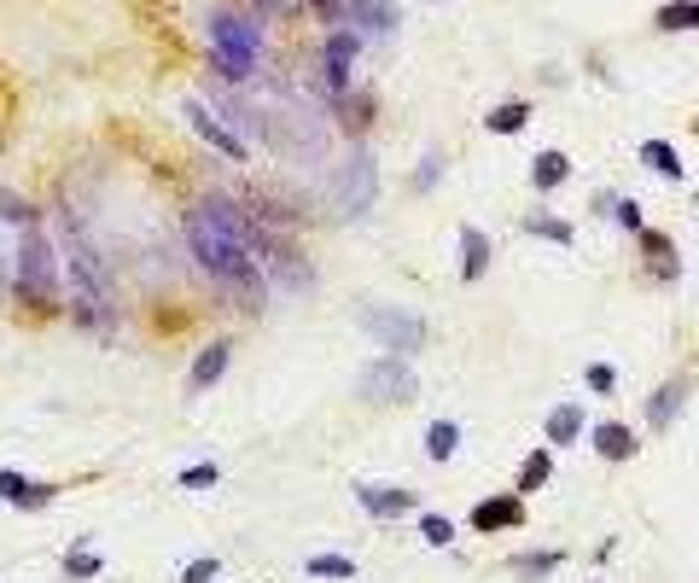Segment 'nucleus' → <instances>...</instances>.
<instances>
[{
	"label": "nucleus",
	"instance_id": "15",
	"mask_svg": "<svg viewBox=\"0 0 699 583\" xmlns=\"http://www.w3.org/2000/svg\"><path fill=\"white\" fill-rule=\"evenodd\" d=\"M519 496H490V502H478L472 508V525L478 531H507V525H519Z\"/></svg>",
	"mask_w": 699,
	"mask_h": 583
},
{
	"label": "nucleus",
	"instance_id": "22",
	"mask_svg": "<svg viewBox=\"0 0 699 583\" xmlns=\"http://www.w3.org/2000/svg\"><path fill=\"white\" fill-rule=\"evenodd\" d=\"M577 432H583V409H571V403H560V409L548 414V438H554V444H571Z\"/></svg>",
	"mask_w": 699,
	"mask_h": 583
},
{
	"label": "nucleus",
	"instance_id": "5",
	"mask_svg": "<svg viewBox=\"0 0 699 583\" xmlns=\"http://www.w3.org/2000/svg\"><path fill=\"white\" fill-rule=\"evenodd\" d=\"M362 321H367V333L385 344L391 356H414V350L426 344V321H420L414 309H397V304H362Z\"/></svg>",
	"mask_w": 699,
	"mask_h": 583
},
{
	"label": "nucleus",
	"instance_id": "17",
	"mask_svg": "<svg viewBox=\"0 0 699 583\" xmlns=\"http://www.w3.org/2000/svg\"><path fill=\"white\" fill-rule=\"evenodd\" d=\"M490 263V234L484 228H461V280H478Z\"/></svg>",
	"mask_w": 699,
	"mask_h": 583
},
{
	"label": "nucleus",
	"instance_id": "13",
	"mask_svg": "<svg viewBox=\"0 0 699 583\" xmlns=\"http://www.w3.org/2000/svg\"><path fill=\"white\" fill-rule=\"evenodd\" d=\"M0 502H12V508H47L53 502V484H30L24 473H0Z\"/></svg>",
	"mask_w": 699,
	"mask_h": 583
},
{
	"label": "nucleus",
	"instance_id": "34",
	"mask_svg": "<svg viewBox=\"0 0 699 583\" xmlns=\"http://www.w3.org/2000/svg\"><path fill=\"white\" fill-rule=\"evenodd\" d=\"M589 385H595V391H612V385H618V368H612V362H595V368H589Z\"/></svg>",
	"mask_w": 699,
	"mask_h": 583
},
{
	"label": "nucleus",
	"instance_id": "26",
	"mask_svg": "<svg viewBox=\"0 0 699 583\" xmlns=\"http://www.w3.org/2000/svg\"><path fill=\"white\" fill-rule=\"evenodd\" d=\"M548 473H554V455H542V449H536L531 461L519 467V490H542V484H548Z\"/></svg>",
	"mask_w": 699,
	"mask_h": 583
},
{
	"label": "nucleus",
	"instance_id": "31",
	"mask_svg": "<svg viewBox=\"0 0 699 583\" xmlns=\"http://www.w3.org/2000/svg\"><path fill=\"white\" fill-rule=\"evenodd\" d=\"M65 572H70V578H94V572H100V554H94V549H70L65 554Z\"/></svg>",
	"mask_w": 699,
	"mask_h": 583
},
{
	"label": "nucleus",
	"instance_id": "32",
	"mask_svg": "<svg viewBox=\"0 0 699 583\" xmlns=\"http://www.w3.org/2000/svg\"><path fill=\"white\" fill-rule=\"evenodd\" d=\"M216 572H222V560H210V554H204V560H193V566L181 572V583H210Z\"/></svg>",
	"mask_w": 699,
	"mask_h": 583
},
{
	"label": "nucleus",
	"instance_id": "7",
	"mask_svg": "<svg viewBox=\"0 0 699 583\" xmlns=\"http://www.w3.org/2000/svg\"><path fill=\"white\" fill-rule=\"evenodd\" d=\"M420 391V379L408 368V356H379L373 368H362V403H408Z\"/></svg>",
	"mask_w": 699,
	"mask_h": 583
},
{
	"label": "nucleus",
	"instance_id": "18",
	"mask_svg": "<svg viewBox=\"0 0 699 583\" xmlns=\"http://www.w3.org/2000/svg\"><path fill=\"white\" fill-rule=\"evenodd\" d=\"M566 175H571V158H566V152H542V158L531 164V187H536V193H554Z\"/></svg>",
	"mask_w": 699,
	"mask_h": 583
},
{
	"label": "nucleus",
	"instance_id": "37",
	"mask_svg": "<svg viewBox=\"0 0 699 583\" xmlns=\"http://www.w3.org/2000/svg\"><path fill=\"white\" fill-rule=\"evenodd\" d=\"M263 6H274V12H292V6H298V0H263Z\"/></svg>",
	"mask_w": 699,
	"mask_h": 583
},
{
	"label": "nucleus",
	"instance_id": "19",
	"mask_svg": "<svg viewBox=\"0 0 699 583\" xmlns=\"http://www.w3.org/2000/svg\"><path fill=\"white\" fill-rule=\"evenodd\" d=\"M641 164L659 170L665 181H682V158H676V146H665V140H647V146H641Z\"/></svg>",
	"mask_w": 699,
	"mask_h": 583
},
{
	"label": "nucleus",
	"instance_id": "10",
	"mask_svg": "<svg viewBox=\"0 0 699 583\" xmlns=\"http://www.w3.org/2000/svg\"><path fill=\"white\" fill-rule=\"evenodd\" d=\"M356 502H362L373 519H397V514H414V508H420V496H414L408 484H362Z\"/></svg>",
	"mask_w": 699,
	"mask_h": 583
},
{
	"label": "nucleus",
	"instance_id": "14",
	"mask_svg": "<svg viewBox=\"0 0 699 583\" xmlns=\"http://www.w3.org/2000/svg\"><path fill=\"white\" fill-rule=\"evenodd\" d=\"M595 455L600 461H630L635 455V432L624 420H600L595 426Z\"/></svg>",
	"mask_w": 699,
	"mask_h": 583
},
{
	"label": "nucleus",
	"instance_id": "3",
	"mask_svg": "<svg viewBox=\"0 0 699 583\" xmlns=\"http://www.w3.org/2000/svg\"><path fill=\"white\" fill-rule=\"evenodd\" d=\"M59 251H65V280H70L76 309L88 315V327H100V333H105V327H111V304H105V263H100V251L88 245L82 228H65Z\"/></svg>",
	"mask_w": 699,
	"mask_h": 583
},
{
	"label": "nucleus",
	"instance_id": "33",
	"mask_svg": "<svg viewBox=\"0 0 699 583\" xmlns=\"http://www.w3.org/2000/svg\"><path fill=\"white\" fill-rule=\"evenodd\" d=\"M437 170H443V152H426V158H420V170H414V181H420V187H432Z\"/></svg>",
	"mask_w": 699,
	"mask_h": 583
},
{
	"label": "nucleus",
	"instance_id": "1",
	"mask_svg": "<svg viewBox=\"0 0 699 583\" xmlns=\"http://www.w3.org/2000/svg\"><path fill=\"white\" fill-rule=\"evenodd\" d=\"M187 245L199 257V269H210L216 280L228 286H257V245L263 234L245 222V210L233 199H199L187 210Z\"/></svg>",
	"mask_w": 699,
	"mask_h": 583
},
{
	"label": "nucleus",
	"instance_id": "36",
	"mask_svg": "<svg viewBox=\"0 0 699 583\" xmlns=\"http://www.w3.org/2000/svg\"><path fill=\"white\" fill-rule=\"evenodd\" d=\"M0 216H12V222H30L35 210H30V205H18V199H6V193H0Z\"/></svg>",
	"mask_w": 699,
	"mask_h": 583
},
{
	"label": "nucleus",
	"instance_id": "20",
	"mask_svg": "<svg viewBox=\"0 0 699 583\" xmlns=\"http://www.w3.org/2000/svg\"><path fill=\"white\" fill-rule=\"evenodd\" d=\"M303 572L338 583V578H356V560H350V554H315V560H303Z\"/></svg>",
	"mask_w": 699,
	"mask_h": 583
},
{
	"label": "nucleus",
	"instance_id": "29",
	"mask_svg": "<svg viewBox=\"0 0 699 583\" xmlns=\"http://www.w3.org/2000/svg\"><path fill=\"white\" fill-rule=\"evenodd\" d=\"M531 234H542V240H554V245H571V222H560V216H531Z\"/></svg>",
	"mask_w": 699,
	"mask_h": 583
},
{
	"label": "nucleus",
	"instance_id": "24",
	"mask_svg": "<svg viewBox=\"0 0 699 583\" xmlns=\"http://www.w3.org/2000/svg\"><path fill=\"white\" fill-rule=\"evenodd\" d=\"M659 30H699V6H694V0L659 6Z\"/></svg>",
	"mask_w": 699,
	"mask_h": 583
},
{
	"label": "nucleus",
	"instance_id": "28",
	"mask_svg": "<svg viewBox=\"0 0 699 583\" xmlns=\"http://www.w3.org/2000/svg\"><path fill=\"white\" fill-rule=\"evenodd\" d=\"M216 479H222V467H216V461H193V467L181 473V490H210Z\"/></svg>",
	"mask_w": 699,
	"mask_h": 583
},
{
	"label": "nucleus",
	"instance_id": "16",
	"mask_svg": "<svg viewBox=\"0 0 699 583\" xmlns=\"http://www.w3.org/2000/svg\"><path fill=\"white\" fill-rule=\"evenodd\" d=\"M228 368V339H216L210 350H199V362H193V379H187V391H210L216 379Z\"/></svg>",
	"mask_w": 699,
	"mask_h": 583
},
{
	"label": "nucleus",
	"instance_id": "6",
	"mask_svg": "<svg viewBox=\"0 0 699 583\" xmlns=\"http://www.w3.org/2000/svg\"><path fill=\"white\" fill-rule=\"evenodd\" d=\"M373 193H379V164H373L367 146H356V152L344 158V170L333 175V205L344 210V216H362V210L373 205Z\"/></svg>",
	"mask_w": 699,
	"mask_h": 583
},
{
	"label": "nucleus",
	"instance_id": "2",
	"mask_svg": "<svg viewBox=\"0 0 699 583\" xmlns=\"http://www.w3.org/2000/svg\"><path fill=\"white\" fill-rule=\"evenodd\" d=\"M204 35H210V65L222 70L228 82H245L251 70L263 65V24L245 18L239 6H216Z\"/></svg>",
	"mask_w": 699,
	"mask_h": 583
},
{
	"label": "nucleus",
	"instance_id": "35",
	"mask_svg": "<svg viewBox=\"0 0 699 583\" xmlns=\"http://www.w3.org/2000/svg\"><path fill=\"white\" fill-rule=\"evenodd\" d=\"M612 210H618V222H624L630 234H635V228H641V205H635V199H618V205H612Z\"/></svg>",
	"mask_w": 699,
	"mask_h": 583
},
{
	"label": "nucleus",
	"instance_id": "9",
	"mask_svg": "<svg viewBox=\"0 0 699 583\" xmlns=\"http://www.w3.org/2000/svg\"><path fill=\"white\" fill-rule=\"evenodd\" d=\"M187 123H193V129H199V135L210 140L216 152H222V158H233V164H245V152H251V146H245V135H233V129L222 123V117H210V105L187 100Z\"/></svg>",
	"mask_w": 699,
	"mask_h": 583
},
{
	"label": "nucleus",
	"instance_id": "8",
	"mask_svg": "<svg viewBox=\"0 0 699 583\" xmlns=\"http://www.w3.org/2000/svg\"><path fill=\"white\" fill-rule=\"evenodd\" d=\"M362 53V30H333L327 35V53H321V70H327V94L344 100L350 94V65Z\"/></svg>",
	"mask_w": 699,
	"mask_h": 583
},
{
	"label": "nucleus",
	"instance_id": "11",
	"mask_svg": "<svg viewBox=\"0 0 699 583\" xmlns=\"http://www.w3.org/2000/svg\"><path fill=\"white\" fill-rule=\"evenodd\" d=\"M682 403H688V379H670V385H659V391H653V403H647L653 432H670V426H676V414H682Z\"/></svg>",
	"mask_w": 699,
	"mask_h": 583
},
{
	"label": "nucleus",
	"instance_id": "25",
	"mask_svg": "<svg viewBox=\"0 0 699 583\" xmlns=\"http://www.w3.org/2000/svg\"><path fill=\"white\" fill-rule=\"evenodd\" d=\"M641 240H647V257H653V275H659V280H676V275H682V263L670 257V245L659 240V234H641Z\"/></svg>",
	"mask_w": 699,
	"mask_h": 583
},
{
	"label": "nucleus",
	"instance_id": "12",
	"mask_svg": "<svg viewBox=\"0 0 699 583\" xmlns=\"http://www.w3.org/2000/svg\"><path fill=\"white\" fill-rule=\"evenodd\" d=\"M344 18H350V30H397L402 18H397V6H385V0H350L344 6Z\"/></svg>",
	"mask_w": 699,
	"mask_h": 583
},
{
	"label": "nucleus",
	"instance_id": "4",
	"mask_svg": "<svg viewBox=\"0 0 699 583\" xmlns=\"http://www.w3.org/2000/svg\"><path fill=\"white\" fill-rule=\"evenodd\" d=\"M59 286H65V269H59V251L47 234H24L18 240V292H30V298H59Z\"/></svg>",
	"mask_w": 699,
	"mask_h": 583
},
{
	"label": "nucleus",
	"instance_id": "21",
	"mask_svg": "<svg viewBox=\"0 0 699 583\" xmlns=\"http://www.w3.org/2000/svg\"><path fill=\"white\" fill-rule=\"evenodd\" d=\"M455 449H461V426H455V420H432V432H426V455H432V461H449Z\"/></svg>",
	"mask_w": 699,
	"mask_h": 583
},
{
	"label": "nucleus",
	"instance_id": "27",
	"mask_svg": "<svg viewBox=\"0 0 699 583\" xmlns=\"http://www.w3.org/2000/svg\"><path fill=\"white\" fill-rule=\"evenodd\" d=\"M554 566H560V554H554V549H542V554H519V560H513V572H519V578H548Z\"/></svg>",
	"mask_w": 699,
	"mask_h": 583
},
{
	"label": "nucleus",
	"instance_id": "30",
	"mask_svg": "<svg viewBox=\"0 0 699 583\" xmlns=\"http://www.w3.org/2000/svg\"><path fill=\"white\" fill-rule=\"evenodd\" d=\"M420 537L437 543V549H449V543H455V525H449V519H437V514H426V519H420Z\"/></svg>",
	"mask_w": 699,
	"mask_h": 583
},
{
	"label": "nucleus",
	"instance_id": "23",
	"mask_svg": "<svg viewBox=\"0 0 699 583\" xmlns=\"http://www.w3.org/2000/svg\"><path fill=\"white\" fill-rule=\"evenodd\" d=\"M531 123V105L525 100H513V105H501V111H490V135H519Z\"/></svg>",
	"mask_w": 699,
	"mask_h": 583
}]
</instances>
